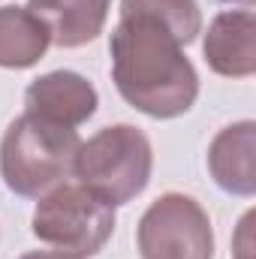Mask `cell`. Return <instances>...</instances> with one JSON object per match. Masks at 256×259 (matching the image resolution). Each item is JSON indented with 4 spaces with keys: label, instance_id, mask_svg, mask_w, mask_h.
Segmentation results:
<instances>
[{
    "label": "cell",
    "instance_id": "1",
    "mask_svg": "<svg viewBox=\"0 0 256 259\" xmlns=\"http://www.w3.org/2000/svg\"><path fill=\"white\" fill-rule=\"evenodd\" d=\"M112 81L148 118H178L199 97V75L178 36L145 12H121L109 42Z\"/></svg>",
    "mask_w": 256,
    "mask_h": 259
},
{
    "label": "cell",
    "instance_id": "2",
    "mask_svg": "<svg viewBox=\"0 0 256 259\" xmlns=\"http://www.w3.org/2000/svg\"><path fill=\"white\" fill-rule=\"evenodd\" d=\"M78 133L24 112L0 142V178L15 196L39 199L72 175L78 154Z\"/></svg>",
    "mask_w": 256,
    "mask_h": 259
},
{
    "label": "cell",
    "instance_id": "3",
    "mask_svg": "<svg viewBox=\"0 0 256 259\" xmlns=\"http://www.w3.org/2000/svg\"><path fill=\"white\" fill-rule=\"evenodd\" d=\"M154 151L148 136L133 124H115L100 130L78 145L72 175L91 187L109 205H127L151 181Z\"/></svg>",
    "mask_w": 256,
    "mask_h": 259
},
{
    "label": "cell",
    "instance_id": "4",
    "mask_svg": "<svg viewBox=\"0 0 256 259\" xmlns=\"http://www.w3.org/2000/svg\"><path fill=\"white\" fill-rule=\"evenodd\" d=\"M33 235L72 256H94L106 247L115 232V205L97 196L84 184H58L39 196L33 211Z\"/></svg>",
    "mask_w": 256,
    "mask_h": 259
},
{
    "label": "cell",
    "instance_id": "5",
    "mask_svg": "<svg viewBox=\"0 0 256 259\" xmlns=\"http://www.w3.org/2000/svg\"><path fill=\"white\" fill-rule=\"evenodd\" d=\"M142 259H214L208 211L184 193H166L142 214L136 229Z\"/></svg>",
    "mask_w": 256,
    "mask_h": 259
},
{
    "label": "cell",
    "instance_id": "6",
    "mask_svg": "<svg viewBox=\"0 0 256 259\" xmlns=\"http://www.w3.org/2000/svg\"><path fill=\"white\" fill-rule=\"evenodd\" d=\"M97 103H100L97 88L72 69L46 72L33 78L24 91V106H27L24 112L72 130L94 118Z\"/></svg>",
    "mask_w": 256,
    "mask_h": 259
},
{
    "label": "cell",
    "instance_id": "7",
    "mask_svg": "<svg viewBox=\"0 0 256 259\" xmlns=\"http://www.w3.org/2000/svg\"><path fill=\"white\" fill-rule=\"evenodd\" d=\"M202 55L217 75L247 78L256 72V18L253 9H223L211 18Z\"/></svg>",
    "mask_w": 256,
    "mask_h": 259
},
{
    "label": "cell",
    "instance_id": "8",
    "mask_svg": "<svg viewBox=\"0 0 256 259\" xmlns=\"http://www.w3.org/2000/svg\"><path fill=\"white\" fill-rule=\"evenodd\" d=\"M256 124L238 121L223 127L208 148V172L217 181L220 190L232 196H253L256 193Z\"/></svg>",
    "mask_w": 256,
    "mask_h": 259
},
{
    "label": "cell",
    "instance_id": "9",
    "mask_svg": "<svg viewBox=\"0 0 256 259\" xmlns=\"http://www.w3.org/2000/svg\"><path fill=\"white\" fill-rule=\"evenodd\" d=\"M112 0H27V9L46 24L52 46L78 49L94 42L109 18Z\"/></svg>",
    "mask_w": 256,
    "mask_h": 259
},
{
    "label": "cell",
    "instance_id": "10",
    "mask_svg": "<svg viewBox=\"0 0 256 259\" xmlns=\"http://www.w3.org/2000/svg\"><path fill=\"white\" fill-rule=\"evenodd\" d=\"M52 39L27 6H0V66L27 69L39 64Z\"/></svg>",
    "mask_w": 256,
    "mask_h": 259
},
{
    "label": "cell",
    "instance_id": "11",
    "mask_svg": "<svg viewBox=\"0 0 256 259\" xmlns=\"http://www.w3.org/2000/svg\"><path fill=\"white\" fill-rule=\"evenodd\" d=\"M121 12H145L163 21L181 46H190L202 33V9L196 0H121Z\"/></svg>",
    "mask_w": 256,
    "mask_h": 259
},
{
    "label": "cell",
    "instance_id": "12",
    "mask_svg": "<svg viewBox=\"0 0 256 259\" xmlns=\"http://www.w3.org/2000/svg\"><path fill=\"white\" fill-rule=\"evenodd\" d=\"M256 241H253V211H247L238 223V232H235V241H232V253L235 259H256Z\"/></svg>",
    "mask_w": 256,
    "mask_h": 259
},
{
    "label": "cell",
    "instance_id": "13",
    "mask_svg": "<svg viewBox=\"0 0 256 259\" xmlns=\"http://www.w3.org/2000/svg\"><path fill=\"white\" fill-rule=\"evenodd\" d=\"M18 259H81V256H72V253H64V250H30Z\"/></svg>",
    "mask_w": 256,
    "mask_h": 259
},
{
    "label": "cell",
    "instance_id": "14",
    "mask_svg": "<svg viewBox=\"0 0 256 259\" xmlns=\"http://www.w3.org/2000/svg\"><path fill=\"white\" fill-rule=\"evenodd\" d=\"M223 3H238L241 9H250L253 6V0H223Z\"/></svg>",
    "mask_w": 256,
    "mask_h": 259
}]
</instances>
